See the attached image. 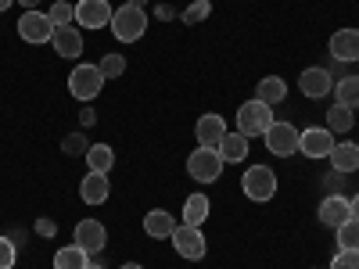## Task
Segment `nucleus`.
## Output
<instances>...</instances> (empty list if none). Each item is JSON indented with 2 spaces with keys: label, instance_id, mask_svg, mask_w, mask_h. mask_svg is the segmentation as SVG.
Segmentation results:
<instances>
[{
  "label": "nucleus",
  "instance_id": "obj_3",
  "mask_svg": "<svg viewBox=\"0 0 359 269\" xmlns=\"http://www.w3.org/2000/svg\"><path fill=\"white\" fill-rule=\"evenodd\" d=\"M223 158H219V151L216 147H198V151L187 158V172H191V179H198V184H216V179L223 176Z\"/></svg>",
  "mask_w": 359,
  "mask_h": 269
},
{
  "label": "nucleus",
  "instance_id": "obj_14",
  "mask_svg": "<svg viewBox=\"0 0 359 269\" xmlns=\"http://www.w3.org/2000/svg\"><path fill=\"white\" fill-rule=\"evenodd\" d=\"M352 219V201L348 198H341V194H331V198H323V205H320V223L323 226H341V223H348Z\"/></svg>",
  "mask_w": 359,
  "mask_h": 269
},
{
  "label": "nucleus",
  "instance_id": "obj_2",
  "mask_svg": "<svg viewBox=\"0 0 359 269\" xmlns=\"http://www.w3.org/2000/svg\"><path fill=\"white\" fill-rule=\"evenodd\" d=\"M273 123H277V118H273V108L262 104L259 97L237 108V130H241L245 137H262V133H266L269 126H273Z\"/></svg>",
  "mask_w": 359,
  "mask_h": 269
},
{
  "label": "nucleus",
  "instance_id": "obj_36",
  "mask_svg": "<svg viewBox=\"0 0 359 269\" xmlns=\"http://www.w3.org/2000/svg\"><path fill=\"white\" fill-rule=\"evenodd\" d=\"M11 4H15V0H0V11H8Z\"/></svg>",
  "mask_w": 359,
  "mask_h": 269
},
{
  "label": "nucleus",
  "instance_id": "obj_31",
  "mask_svg": "<svg viewBox=\"0 0 359 269\" xmlns=\"http://www.w3.org/2000/svg\"><path fill=\"white\" fill-rule=\"evenodd\" d=\"M15 258H18L15 241H8V237H0V269H11V265H15Z\"/></svg>",
  "mask_w": 359,
  "mask_h": 269
},
{
  "label": "nucleus",
  "instance_id": "obj_24",
  "mask_svg": "<svg viewBox=\"0 0 359 269\" xmlns=\"http://www.w3.org/2000/svg\"><path fill=\"white\" fill-rule=\"evenodd\" d=\"M86 265H90V255L79 244H69L62 251H54V269H86Z\"/></svg>",
  "mask_w": 359,
  "mask_h": 269
},
{
  "label": "nucleus",
  "instance_id": "obj_5",
  "mask_svg": "<svg viewBox=\"0 0 359 269\" xmlns=\"http://www.w3.org/2000/svg\"><path fill=\"white\" fill-rule=\"evenodd\" d=\"M241 191L252 198V201H269L277 194V176H273V169L269 165H252L248 172H245V179H241Z\"/></svg>",
  "mask_w": 359,
  "mask_h": 269
},
{
  "label": "nucleus",
  "instance_id": "obj_30",
  "mask_svg": "<svg viewBox=\"0 0 359 269\" xmlns=\"http://www.w3.org/2000/svg\"><path fill=\"white\" fill-rule=\"evenodd\" d=\"M208 11H212V4H208V0H198V4H191V8L184 11V22H187V25H198L201 18H208Z\"/></svg>",
  "mask_w": 359,
  "mask_h": 269
},
{
  "label": "nucleus",
  "instance_id": "obj_17",
  "mask_svg": "<svg viewBox=\"0 0 359 269\" xmlns=\"http://www.w3.org/2000/svg\"><path fill=\"white\" fill-rule=\"evenodd\" d=\"M50 47H54L57 54H62V57H69V62H72V57H79V54H83V33H79L76 25L54 29V40H50Z\"/></svg>",
  "mask_w": 359,
  "mask_h": 269
},
{
  "label": "nucleus",
  "instance_id": "obj_39",
  "mask_svg": "<svg viewBox=\"0 0 359 269\" xmlns=\"http://www.w3.org/2000/svg\"><path fill=\"white\" fill-rule=\"evenodd\" d=\"M86 269H104V265H101V262H97V258H94V262H90V265H86Z\"/></svg>",
  "mask_w": 359,
  "mask_h": 269
},
{
  "label": "nucleus",
  "instance_id": "obj_1",
  "mask_svg": "<svg viewBox=\"0 0 359 269\" xmlns=\"http://www.w3.org/2000/svg\"><path fill=\"white\" fill-rule=\"evenodd\" d=\"M111 33H115L118 43H137V40L147 33V15H144V8H133V4L115 8V15H111Z\"/></svg>",
  "mask_w": 359,
  "mask_h": 269
},
{
  "label": "nucleus",
  "instance_id": "obj_6",
  "mask_svg": "<svg viewBox=\"0 0 359 269\" xmlns=\"http://www.w3.org/2000/svg\"><path fill=\"white\" fill-rule=\"evenodd\" d=\"M18 36L25 43H50L54 40V22L47 18V11H25L18 18Z\"/></svg>",
  "mask_w": 359,
  "mask_h": 269
},
{
  "label": "nucleus",
  "instance_id": "obj_7",
  "mask_svg": "<svg viewBox=\"0 0 359 269\" xmlns=\"http://www.w3.org/2000/svg\"><path fill=\"white\" fill-rule=\"evenodd\" d=\"M262 140H266V151L277 155V158H287V155L298 151V130L291 123H273L262 133Z\"/></svg>",
  "mask_w": 359,
  "mask_h": 269
},
{
  "label": "nucleus",
  "instance_id": "obj_22",
  "mask_svg": "<svg viewBox=\"0 0 359 269\" xmlns=\"http://www.w3.org/2000/svg\"><path fill=\"white\" fill-rule=\"evenodd\" d=\"M355 126V111L345 108V104H334V108H327V130H331L334 137L338 133H352Z\"/></svg>",
  "mask_w": 359,
  "mask_h": 269
},
{
  "label": "nucleus",
  "instance_id": "obj_15",
  "mask_svg": "<svg viewBox=\"0 0 359 269\" xmlns=\"http://www.w3.org/2000/svg\"><path fill=\"white\" fill-rule=\"evenodd\" d=\"M331 54L334 62H359V29H338L331 36Z\"/></svg>",
  "mask_w": 359,
  "mask_h": 269
},
{
  "label": "nucleus",
  "instance_id": "obj_34",
  "mask_svg": "<svg viewBox=\"0 0 359 269\" xmlns=\"http://www.w3.org/2000/svg\"><path fill=\"white\" fill-rule=\"evenodd\" d=\"M352 219L359 223V194H352Z\"/></svg>",
  "mask_w": 359,
  "mask_h": 269
},
{
  "label": "nucleus",
  "instance_id": "obj_10",
  "mask_svg": "<svg viewBox=\"0 0 359 269\" xmlns=\"http://www.w3.org/2000/svg\"><path fill=\"white\" fill-rule=\"evenodd\" d=\"M111 15H115V8L108 0H79L76 4V22L83 29H104V25H111Z\"/></svg>",
  "mask_w": 359,
  "mask_h": 269
},
{
  "label": "nucleus",
  "instance_id": "obj_8",
  "mask_svg": "<svg viewBox=\"0 0 359 269\" xmlns=\"http://www.w3.org/2000/svg\"><path fill=\"white\" fill-rule=\"evenodd\" d=\"M169 241L180 251V258H187V262H198L205 255V233H201V226H187V223L176 226Z\"/></svg>",
  "mask_w": 359,
  "mask_h": 269
},
{
  "label": "nucleus",
  "instance_id": "obj_18",
  "mask_svg": "<svg viewBox=\"0 0 359 269\" xmlns=\"http://www.w3.org/2000/svg\"><path fill=\"white\" fill-rule=\"evenodd\" d=\"M216 151H219V158L230 165V162H245L248 158V137L241 133V130H226V137L219 140V147H216Z\"/></svg>",
  "mask_w": 359,
  "mask_h": 269
},
{
  "label": "nucleus",
  "instance_id": "obj_38",
  "mask_svg": "<svg viewBox=\"0 0 359 269\" xmlns=\"http://www.w3.org/2000/svg\"><path fill=\"white\" fill-rule=\"evenodd\" d=\"M118 269H144V265H137V262H126V265H118Z\"/></svg>",
  "mask_w": 359,
  "mask_h": 269
},
{
  "label": "nucleus",
  "instance_id": "obj_37",
  "mask_svg": "<svg viewBox=\"0 0 359 269\" xmlns=\"http://www.w3.org/2000/svg\"><path fill=\"white\" fill-rule=\"evenodd\" d=\"M126 4H133V8H144V4H147V0H126Z\"/></svg>",
  "mask_w": 359,
  "mask_h": 269
},
{
  "label": "nucleus",
  "instance_id": "obj_29",
  "mask_svg": "<svg viewBox=\"0 0 359 269\" xmlns=\"http://www.w3.org/2000/svg\"><path fill=\"white\" fill-rule=\"evenodd\" d=\"M97 69H101L104 79H118V76L126 72V57H123V54H104Z\"/></svg>",
  "mask_w": 359,
  "mask_h": 269
},
{
  "label": "nucleus",
  "instance_id": "obj_28",
  "mask_svg": "<svg viewBox=\"0 0 359 269\" xmlns=\"http://www.w3.org/2000/svg\"><path fill=\"white\" fill-rule=\"evenodd\" d=\"M338 251H359V223L355 219L338 226Z\"/></svg>",
  "mask_w": 359,
  "mask_h": 269
},
{
  "label": "nucleus",
  "instance_id": "obj_27",
  "mask_svg": "<svg viewBox=\"0 0 359 269\" xmlns=\"http://www.w3.org/2000/svg\"><path fill=\"white\" fill-rule=\"evenodd\" d=\"M47 18L54 22V29H65L69 22H76V4H69V0H54Z\"/></svg>",
  "mask_w": 359,
  "mask_h": 269
},
{
  "label": "nucleus",
  "instance_id": "obj_32",
  "mask_svg": "<svg viewBox=\"0 0 359 269\" xmlns=\"http://www.w3.org/2000/svg\"><path fill=\"white\" fill-rule=\"evenodd\" d=\"M331 269H359V251H338Z\"/></svg>",
  "mask_w": 359,
  "mask_h": 269
},
{
  "label": "nucleus",
  "instance_id": "obj_4",
  "mask_svg": "<svg viewBox=\"0 0 359 269\" xmlns=\"http://www.w3.org/2000/svg\"><path fill=\"white\" fill-rule=\"evenodd\" d=\"M104 90V76L97 65H76L72 76H69V94L76 101H94L97 94Z\"/></svg>",
  "mask_w": 359,
  "mask_h": 269
},
{
  "label": "nucleus",
  "instance_id": "obj_25",
  "mask_svg": "<svg viewBox=\"0 0 359 269\" xmlns=\"http://www.w3.org/2000/svg\"><path fill=\"white\" fill-rule=\"evenodd\" d=\"M86 165L90 172H108L115 165V151L108 144H94V147H86Z\"/></svg>",
  "mask_w": 359,
  "mask_h": 269
},
{
  "label": "nucleus",
  "instance_id": "obj_23",
  "mask_svg": "<svg viewBox=\"0 0 359 269\" xmlns=\"http://www.w3.org/2000/svg\"><path fill=\"white\" fill-rule=\"evenodd\" d=\"M208 219V194H187L184 201V223L187 226H201Z\"/></svg>",
  "mask_w": 359,
  "mask_h": 269
},
{
  "label": "nucleus",
  "instance_id": "obj_40",
  "mask_svg": "<svg viewBox=\"0 0 359 269\" xmlns=\"http://www.w3.org/2000/svg\"><path fill=\"white\" fill-rule=\"evenodd\" d=\"M355 69H359V62H355ZM355 76H359V72H355Z\"/></svg>",
  "mask_w": 359,
  "mask_h": 269
},
{
  "label": "nucleus",
  "instance_id": "obj_12",
  "mask_svg": "<svg viewBox=\"0 0 359 269\" xmlns=\"http://www.w3.org/2000/svg\"><path fill=\"white\" fill-rule=\"evenodd\" d=\"M298 90H302L306 97L320 101V97H327V94L334 90V76L327 72V69H306L302 79H298Z\"/></svg>",
  "mask_w": 359,
  "mask_h": 269
},
{
  "label": "nucleus",
  "instance_id": "obj_9",
  "mask_svg": "<svg viewBox=\"0 0 359 269\" xmlns=\"http://www.w3.org/2000/svg\"><path fill=\"white\" fill-rule=\"evenodd\" d=\"M334 144H338L334 133H331V130H320V126L298 133V151H302L306 158H331Z\"/></svg>",
  "mask_w": 359,
  "mask_h": 269
},
{
  "label": "nucleus",
  "instance_id": "obj_11",
  "mask_svg": "<svg viewBox=\"0 0 359 269\" xmlns=\"http://www.w3.org/2000/svg\"><path fill=\"white\" fill-rule=\"evenodd\" d=\"M72 244H79L86 255H101L104 244H108V230H104V223H97V219H83V223H76V241H72Z\"/></svg>",
  "mask_w": 359,
  "mask_h": 269
},
{
  "label": "nucleus",
  "instance_id": "obj_33",
  "mask_svg": "<svg viewBox=\"0 0 359 269\" xmlns=\"http://www.w3.org/2000/svg\"><path fill=\"white\" fill-rule=\"evenodd\" d=\"M62 147H65V155H79V151L86 155V137H83V133H72Z\"/></svg>",
  "mask_w": 359,
  "mask_h": 269
},
{
  "label": "nucleus",
  "instance_id": "obj_20",
  "mask_svg": "<svg viewBox=\"0 0 359 269\" xmlns=\"http://www.w3.org/2000/svg\"><path fill=\"white\" fill-rule=\"evenodd\" d=\"M144 230H147V237H155V241H162V237H172L176 219L165 212V208H151V212L144 216Z\"/></svg>",
  "mask_w": 359,
  "mask_h": 269
},
{
  "label": "nucleus",
  "instance_id": "obj_19",
  "mask_svg": "<svg viewBox=\"0 0 359 269\" xmlns=\"http://www.w3.org/2000/svg\"><path fill=\"white\" fill-rule=\"evenodd\" d=\"M331 165H334V172H341V176L355 172V169H359V144H352V140L334 144V151H331Z\"/></svg>",
  "mask_w": 359,
  "mask_h": 269
},
{
  "label": "nucleus",
  "instance_id": "obj_26",
  "mask_svg": "<svg viewBox=\"0 0 359 269\" xmlns=\"http://www.w3.org/2000/svg\"><path fill=\"white\" fill-rule=\"evenodd\" d=\"M334 97H338V104H345V108H359V76H345V79H338L334 83Z\"/></svg>",
  "mask_w": 359,
  "mask_h": 269
},
{
  "label": "nucleus",
  "instance_id": "obj_13",
  "mask_svg": "<svg viewBox=\"0 0 359 269\" xmlns=\"http://www.w3.org/2000/svg\"><path fill=\"white\" fill-rule=\"evenodd\" d=\"M198 147H219V140L226 137V118L223 115H201L194 126Z\"/></svg>",
  "mask_w": 359,
  "mask_h": 269
},
{
  "label": "nucleus",
  "instance_id": "obj_35",
  "mask_svg": "<svg viewBox=\"0 0 359 269\" xmlns=\"http://www.w3.org/2000/svg\"><path fill=\"white\" fill-rule=\"evenodd\" d=\"M22 4H25V11H36V4H40V0H22Z\"/></svg>",
  "mask_w": 359,
  "mask_h": 269
},
{
  "label": "nucleus",
  "instance_id": "obj_16",
  "mask_svg": "<svg viewBox=\"0 0 359 269\" xmlns=\"http://www.w3.org/2000/svg\"><path fill=\"white\" fill-rule=\"evenodd\" d=\"M111 194V184H108V172H86L83 184H79V198L86 205H104Z\"/></svg>",
  "mask_w": 359,
  "mask_h": 269
},
{
  "label": "nucleus",
  "instance_id": "obj_21",
  "mask_svg": "<svg viewBox=\"0 0 359 269\" xmlns=\"http://www.w3.org/2000/svg\"><path fill=\"white\" fill-rule=\"evenodd\" d=\"M255 97L262 101V104H280L284 97H287V83L280 79V76H266V79H259V86H255Z\"/></svg>",
  "mask_w": 359,
  "mask_h": 269
}]
</instances>
